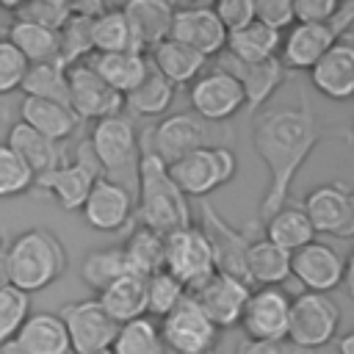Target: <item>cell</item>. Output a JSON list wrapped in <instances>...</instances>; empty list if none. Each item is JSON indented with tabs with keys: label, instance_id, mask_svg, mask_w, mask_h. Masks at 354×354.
I'll return each instance as SVG.
<instances>
[{
	"label": "cell",
	"instance_id": "6da1fadb",
	"mask_svg": "<svg viewBox=\"0 0 354 354\" xmlns=\"http://www.w3.org/2000/svg\"><path fill=\"white\" fill-rule=\"evenodd\" d=\"M351 141L348 127H337L321 122L313 105L301 97L296 108H277L263 111L252 124V144L260 160L268 169V185L260 199V221L274 216L290 199V185L313 155V149L324 141Z\"/></svg>",
	"mask_w": 354,
	"mask_h": 354
},
{
	"label": "cell",
	"instance_id": "7a4b0ae2",
	"mask_svg": "<svg viewBox=\"0 0 354 354\" xmlns=\"http://www.w3.org/2000/svg\"><path fill=\"white\" fill-rule=\"evenodd\" d=\"M136 221L160 235L183 230L191 221L188 199L171 183L166 163L149 149L147 138L138 136V171H136Z\"/></svg>",
	"mask_w": 354,
	"mask_h": 354
},
{
	"label": "cell",
	"instance_id": "3957f363",
	"mask_svg": "<svg viewBox=\"0 0 354 354\" xmlns=\"http://www.w3.org/2000/svg\"><path fill=\"white\" fill-rule=\"evenodd\" d=\"M8 285L22 293H36L55 285L69 266L61 238L47 227H30L6 243Z\"/></svg>",
	"mask_w": 354,
	"mask_h": 354
},
{
	"label": "cell",
	"instance_id": "277c9868",
	"mask_svg": "<svg viewBox=\"0 0 354 354\" xmlns=\"http://www.w3.org/2000/svg\"><path fill=\"white\" fill-rule=\"evenodd\" d=\"M91 152L102 169V177L130 188L136 194V171H138V133L127 116H108L94 122L88 136Z\"/></svg>",
	"mask_w": 354,
	"mask_h": 354
},
{
	"label": "cell",
	"instance_id": "5b68a950",
	"mask_svg": "<svg viewBox=\"0 0 354 354\" xmlns=\"http://www.w3.org/2000/svg\"><path fill=\"white\" fill-rule=\"evenodd\" d=\"M169 169L171 183L180 188V194L205 199L207 194H213L216 188L227 185L235 171H238V158L227 144H216V147H202L188 152L185 158L174 160Z\"/></svg>",
	"mask_w": 354,
	"mask_h": 354
},
{
	"label": "cell",
	"instance_id": "8992f818",
	"mask_svg": "<svg viewBox=\"0 0 354 354\" xmlns=\"http://www.w3.org/2000/svg\"><path fill=\"white\" fill-rule=\"evenodd\" d=\"M340 329V307L329 293H299L290 299L288 335L285 340L304 351H318L337 337Z\"/></svg>",
	"mask_w": 354,
	"mask_h": 354
},
{
	"label": "cell",
	"instance_id": "52a82bcc",
	"mask_svg": "<svg viewBox=\"0 0 354 354\" xmlns=\"http://www.w3.org/2000/svg\"><path fill=\"white\" fill-rule=\"evenodd\" d=\"M163 271H169L188 293H194L216 271L210 243L199 224L163 235Z\"/></svg>",
	"mask_w": 354,
	"mask_h": 354
},
{
	"label": "cell",
	"instance_id": "ba28073f",
	"mask_svg": "<svg viewBox=\"0 0 354 354\" xmlns=\"http://www.w3.org/2000/svg\"><path fill=\"white\" fill-rule=\"evenodd\" d=\"M102 177V169L91 152L88 138H83L75 149L72 163H61L58 169L41 174L33 180V188L50 194L61 210H80L91 185Z\"/></svg>",
	"mask_w": 354,
	"mask_h": 354
},
{
	"label": "cell",
	"instance_id": "9c48e42d",
	"mask_svg": "<svg viewBox=\"0 0 354 354\" xmlns=\"http://www.w3.org/2000/svg\"><path fill=\"white\" fill-rule=\"evenodd\" d=\"M199 207H202V224H199V230L205 232V238H207V243H210L216 271L230 274V277H235V279H243V282L249 285V279H246V266H243V263H246V249H249V243H252L254 238H260V235H257L260 224L246 227V230H238V227H232L207 199H199ZM249 288H252V285H249Z\"/></svg>",
	"mask_w": 354,
	"mask_h": 354
},
{
	"label": "cell",
	"instance_id": "30bf717a",
	"mask_svg": "<svg viewBox=\"0 0 354 354\" xmlns=\"http://www.w3.org/2000/svg\"><path fill=\"white\" fill-rule=\"evenodd\" d=\"M141 136L147 138L149 149L166 166H171L174 160L185 158L194 149L216 147L218 144L213 127L207 122H202L199 116H194V113H171V116H163L158 124L144 127Z\"/></svg>",
	"mask_w": 354,
	"mask_h": 354
},
{
	"label": "cell",
	"instance_id": "8fae6325",
	"mask_svg": "<svg viewBox=\"0 0 354 354\" xmlns=\"http://www.w3.org/2000/svg\"><path fill=\"white\" fill-rule=\"evenodd\" d=\"M301 213L307 216L313 232L332 238L354 235V191L343 180L321 183L301 199Z\"/></svg>",
	"mask_w": 354,
	"mask_h": 354
},
{
	"label": "cell",
	"instance_id": "7c38bea8",
	"mask_svg": "<svg viewBox=\"0 0 354 354\" xmlns=\"http://www.w3.org/2000/svg\"><path fill=\"white\" fill-rule=\"evenodd\" d=\"M163 348L171 354H213L218 343V329L207 321V315L196 307L191 293L158 324Z\"/></svg>",
	"mask_w": 354,
	"mask_h": 354
},
{
	"label": "cell",
	"instance_id": "4fadbf2b",
	"mask_svg": "<svg viewBox=\"0 0 354 354\" xmlns=\"http://www.w3.org/2000/svg\"><path fill=\"white\" fill-rule=\"evenodd\" d=\"M66 97H69V111L83 122V119H108L119 116L124 111V97L113 91L91 66L88 61H77L66 66Z\"/></svg>",
	"mask_w": 354,
	"mask_h": 354
},
{
	"label": "cell",
	"instance_id": "5bb4252c",
	"mask_svg": "<svg viewBox=\"0 0 354 354\" xmlns=\"http://www.w3.org/2000/svg\"><path fill=\"white\" fill-rule=\"evenodd\" d=\"M290 315V296L282 288H252L241 313V329L246 340L271 343L285 340Z\"/></svg>",
	"mask_w": 354,
	"mask_h": 354
},
{
	"label": "cell",
	"instance_id": "9a60e30c",
	"mask_svg": "<svg viewBox=\"0 0 354 354\" xmlns=\"http://www.w3.org/2000/svg\"><path fill=\"white\" fill-rule=\"evenodd\" d=\"M64 329L69 335L72 354H88V351H102L111 348L119 324H113L105 310L100 307L97 299H77L61 307Z\"/></svg>",
	"mask_w": 354,
	"mask_h": 354
},
{
	"label": "cell",
	"instance_id": "2e32d148",
	"mask_svg": "<svg viewBox=\"0 0 354 354\" xmlns=\"http://www.w3.org/2000/svg\"><path fill=\"white\" fill-rule=\"evenodd\" d=\"M188 100H191L194 116H199L207 124L227 122V119H232L243 108V91H241L238 80L230 72H224V69L202 72L191 83Z\"/></svg>",
	"mask_w": 354,
	"mask_h": 354
},
{
	"label": "cell",
	"instance_id": "e0dca14e",
	"mask_svg": "<svg viewBox=\"0 0 354 354\" xmlns=\"http://www.w3.org/2000/svg\"><path fill=\"white\" fill-rule=\"evenodd\" d=\"M249 285L243 279H235L230 274H221V271H213L194 293L191 299L196 301V307L207 315V321L221 332V329H230V326H238L241 321V313H243V304L249 299Z\"/></svg>",
	"mask_w": 354,
	"mask_h": 354
},
{
	"label": "cell",
	"instance_id": "ac0fdd59",
	"mask_svg": "<svg viewBox=\"0 0 354 354\" xmlns=\"http://www.w3.org/2000/svg\"><path fill=\"white\" fill-rule=\"evenodd\" d=\"M169 39L191 47L202 58L218 55L227 47V30L210 6H174Z\"/></svg>",
	"mask_w": 354,
	"mask_h": 354
},
{
	"label": "cell",
	"instance_id": "d6986e66",
	"mask_svg": "<svg viewBox=\"0 0 354 354\" xmlns=\"http://www.w3.org/2000/svg\"><path fill=\"white\" fill-rule=\"evenodd\" d=\"M133 210H136V194L130 188L108 180V177H100L91 185L88 196H86V202L80 207L86 224L91 230H97V232H119V230H124L130 224V218H133Z\"/></svg>",
	"mask_w": 354,
	"mask_h": 354
},
{
	"label": "cell",
	"instance_id": "ffe728a7",
	"mask_svg": "<svg viewBox=\"0 0 354 354\" xmlns=\"http://www.w3.org/2000/svg\"><path fill=\"white\" fill-rule=\"evenodd\" d=\"M343 266H346V254H340L335 246L321 241H310L307 246L290 254V274L310 293H329L340 288Z\"/></svg>",
	"mask_w": 354,
	"mask_h": 354
},
{
	"label": "cell",
	"instance_id": "44dd1931",
	"mask_svg": "<svg viewBox=\"0 0 354 354\" xmlns=\"http://www.w3.org/2000/svg\"><path fill=\"white\" fill-rule=\"evenodd\" d=\"M218 69L230 72L238 80V86L243 91V108L249 113H257L288 77L279 58H268V61H257V64H241L230 53H218Z\"/></svg>",
	"mask_w": 354,
	"mask_h": 354
},
{
	"label": "cell",
	"instance_id": "7402d4cb",
	"mask_svg": "<svg viewBox=\"0 0 354 354\" xmlns=\"http://www.w3.org/2000/svg\"><path fill=\"white\" fill-rule=\"evenodd\" d=\"M0 354H72V346L58 313H33Z\"/></svg>",
	"mask_w": 354,
	"mask_h": 354
},
{
	"label": "cell",
	"instance_id": "603a6c76",
	"mask_svg": "<svg viewBox=\"0 0 354 354\" xmlns=\"http://www.w3.org/2000/svg\"><path fill=\"white\" fill-rule=\"evenodd\" d=\"M310 80L324 97L335 102L348 100L354 94V39L335 41L310 69Z\"/></svg>",
	"mask_w": 354,
	"mask_h": 354
},
{
	"label": "cell",
	"instance_id": "cb8c5ba5",
	"mask_svg": "<svg viewBox=\"0 0 354 354\" xmlns=\"http://www.w3.org/2000/svg\"><path fill=\"white\" fill-rule=\"evenodd\" d=\"M127 25H130V47L133 53L147 55L155 44L169 39L171 28V11L174 6L166 0H133L122 6Z\"/></svg>",
	"mask_w": 354,
	"mask_h": 354
},
{
	"label": "cell",
	"instance_id": "d4e9b609",
	"mask_svg": "<svg viewBox=\"0 0 354 354\" xmlns=\"http://www.w3.org/2000/svg\"><path fill=\"white\" fill-rule=\"evenodd\" d=\"M337 39L329 33L326 25H307V22H293L279 41V64L288 69H313L318 58L335 44Z\"/></svg>",
	"mask_w": 354,
	"mask_h": 354
},
{
	"label": "cell",
	"instance_id": "484cf974",
	"mask_svg": "<svg viewBox=\"0 0 354 354\" xmlns=\"http://www.w3.org/2000/svg\"><path fill=\"white\" fill-rule=\"evenodd\" d=\"M105 8V3H69V17L58 28V61L61 66H72L91 55V19Z\"/></svg>",
	"mask_w": 354,
	"mask_h": 354
},
{
	"label": "cell",
	"instance_id": "4316f807",
	"mask_svg": "<svg viewBox=\"0 0 354 354\" xmlns=\"http://www.w3.org/2000/svg\"><path fill=\"white\" fill-rule=\"evenodd\" d=\"M97 301L105 310V315L119 326L127 321L144 318L147 315V277L124 274L113 279L108 288H102Z\"/></svg>",
	"mask_w": 354,
	"mask_h": 354
},
{
	"label": "cell",
	"instance_id": "83f0119b",
	"mask_svg": "<svg viewBox=\"0 0 354 354\" xmlns=\"http://www.w3.org/2000/svg\"><path fill=\"white\" fill-rule=\"evenodd\" d=\"M147 61L160 77H166L177 88V86H191L205 72L207 58H202L199 53H194L191 47H185L174 39H163L160 44H155L147 53Z\"/></svg>",
	"mask_w": 354,
	"mask_h": 354
},
{
	"label": "cell",
	"instance_id": "f1b7e54d",
	"mask_svg": "<svg viewBox=\"0 0 354 354\" xmlns=\"http://www.w3.org/2000/svg\"><path fill=\"white\" fill-rule=\"evenodd\" d=\"M6 144L25 160V166L33 171V177H41V174H47V171H53V169H58L64 163L61 144L44 138L41 133L28 127L25 122H14L11 124Z\"/></svg>",
	"mask_w": 354,
	"mask_h": 354
},
{
	"label": "cell",
	"instance_id": "f546056e",
	"mask_svg": "<svg viewBox=\"0 0 354 354\" xmlns=\"http://www.w3.org/2000/svg\"><path fill=\"white\" fill-rule=\"evenodd\" d=\"M86 61H88V66H91L113 91H119L122 97H124L127 91H133V88L144 80V75H147V69H149L147 55L133 53V50H122V53H91Z\"/></svg>",
	"mask_w": 354,
	"mask_h": 354
},
{
	"label": "cell",
	"instance_id": "4dcf8cb0",
	"mask_svg": "<svg viewBox=\"0 0 354 354\" xmlns=\"http://www.w3.org/2000/svg\"><path fill=\"white\" fill-rule=\"evenodd\" d=\"M19 122H25L28 127H33L36 133H41L44 138L55 144L66 141L80 124V119L69 111V105L50 102V100H33V97H22Z\"/></svg>",
	"mask_w": 354,
	"mask_h": 354
},
{
	"label": "cell",
	"instance_id": "1f68e13d",
	"mask_svg": "<svg viewBox=\"0 0 354 354\" xmlns=\"http://www.w3.org/2000/svg\"><path fill=\"white\" fill-rule=\"evenodd\" d=\"M243 266L252 288H282V282L290 277V254L263 235L249 243Z\"/></svg>",
	"mask_w": 354,
	"mask_h": 354
},
{
	"label": "cell",
	"instance_id": "d6a6232c",
	"mask_svg": "<svg viewBox=\"0 0 354 354\" xmlns=\"http://www.w3.org/2000/svg\"><path fill=\"white\" fill-rule=\"evenodd\" d=\"M263 224V238L271 241L274 246L285 249L288 254H293L296 249L307 246L310 241H315V232L307 221V216L301 213V207L296 205H285L279 207L274 216H268Z\"/></svg>",
	"mask_w": 354,
	"mask_h": 354
},
{
	"label": "cell",
	"instance_id": "836d02e7",
	"mask_svg": "<svg viewBox=\"0 0 354 354\" xmlns=\"http://www.w3.org/2000/svg\"><path fill=\"white\" fill-rule=\"evenodd\" d=\"M279 41H282V33H277V30L260 25V22H249L246 28H241L235 33H227L224 53H230L241 64H257V61L277 58Z\"/></svg>",
	"mask_w": 354,
	"mask_h": 354
},
{
	"label": "cell",
	"instance_id": "e575fe53",
	"mask_svg": "<svg viewBox=\"0 0 354 354\" xmlns=\"http://www.w3.org/2000/svg\"><path fill=\"white\" fill-rule=\"evenodd\" d=\"M6 41L14 44L28 64H61L58 61V30L53 28L14 19Z\"/></svg>",
	"mask_w": 354,
	"mask_h": 354
},
{
	"label": "cell",
	"instance_id": "d590c367",
	"mask_svg": "<svg viewBox=\"0 0 354 354\" xmlns=\"http://www.w3.org/2000/svg\"><path fill=\"white\" fill-rule=\"evenodd\" d=\"M174 94H177V88L149 66L147 75H144V80L133 91L124 94V108L133 111L136 116L158 119V116H163L171 108Z\"/></svg>",
	"mask_w": 354,
	"mask_h": 354
},
{
	"label": "cell",
	"instance_id": "8d00e7d4",
	"mask_svg": "<svg viewBox=\"0 0 354 354\" xmlns=\"http://www.w3.org/2000/svg\"><path fill=\"white\" fill-rule=\"evenodd\" d=\"M127 260L130 274L152 277L155 271H163V235L136 224V230L127 235L124 243H119Z\"/></svg>",
	"mask_w": 354,
	"mask_h": 354
},
{
	"label": "cell",
	"instance_id": "74e56055",
	"mask_svg": "<svg viewBox=\"0 0 354 354\" xmlns=\"http://www.w3.org/2000/svg\"><path fill=\"white\" fill-rule=\"evenodd\" d=\"M111 354H166L158 324L149 315L122 324L111 343Z\"/></svg>",
	"mask_w": 354,
	"mask_h": 354
},
{
	"label": "cell",
	"instance_id": "f35d334b",
	"mask_svg": "<svg viewBox=\"0 0 354 354\" xmlns=\"http://www.w3.org/2000/svg\"><path fill=\"white\" fill-rule=\"evenodd\" d=\"M130 47V25L122 8H102L91 19V53H122Z\"/></svg>",
	"mask_w": 354,
	"mask_h": 354
},
{
	"label": "cell",
	"instance_id": "ab89813d",
	"mask_svg": "<svg viewBox=\"0 0 354 354\" xmlns=\"http://www.w3.org/2000/svg\"><path fill=\"white\" fill-rule=\"evenodd\" d=\"M19 88L25 91V97L69 105V97H66V69L61 64H30Z\"/></svg>",
	"mask_w": 354,
	"mask_h": 354
},
{
	"label": "cell",
	"instance_id": "60d3db41",
	"mask_svg": "<svg viewBox=\"0 0 354 354\" xmlns=\"http://www.w3.org/2000/svg\"><path fill=\"white\" fill-rule=\"evenodd\" d=\"M130 274L127 268V260H124V252L122 246H108V249H97L91 252L86 260H83V268H80V277L83 282H88L91 288L102 290L108 288L113 279Z\"/></svg>",
	"mask_w": 354,
	"mask_h": 354
},
{
	"label": "cell",
	"instance_id": "b9f144b4",
	"mask_svg": "<svg viewBox=\"0 0 354 354\" xmlns=\"http://www.w3.org/2000/svg\"><path fill=\"white\" fill-rule=\"evenodd\" d=\"M185 296L188 290L169 271H155L152 277H147V313L149 315L155 318L169 315Z\"/></svg>",
	"mask_w": 354,
	"mask_h": 354
},
{
	"label": "cell",
	"instance_id": "7bdbcfd3",
	"mask_svg": "<svg viewBox=\"0 0 354 354\" xmlns=\"http://www.w3.org/2000/svg\"><path fill=\"white\" fill-rule=\"evenodd\" d=\"M33 171L25 166V160L3 141L0 144V199H14L28 191H33Z\"/></svg>",
	"mask_w": 354,
	"mask_h": 354
},
{
	"label": "cell",
	"instance_id": "ee69618b",
	"mask_svg": "<svg viewBox=\"0 0 354 354\" xmlns=\"http://www.w3.org/2000/svg\"><path fill=\"white\" fill-rule=\"evenodd\" d=\"M30 315V296L17 288H0V346L14 340L25 318Z\"/></svg>",
	"mask_w": 354,
	"mask_h": 354
},
{
	"label": "cell",
	"instance_id": "f6af8a7d",
	"mask_svg": "<svg viewBox=\"0 0 354 354\" xmlns=\"http://www.w3.org/2000/svg\"><path fill=\"white\" fill-rule=\"evenodd\" d=\"M66 17H69V3H61V0L19 3L17 11H14V19H17V22H33V25L53 28V30H58Z\"/></svg>",
	"mask_w": 354,
	"mask_h": 354
},
{
	"label": "cell",
	"instance_id": "bcb514c9",
	"mask_svg": "<svg viewBox=\"0 0 354 354\" xmlns=\"http://www.w3.org/2000/svg\"><path fill=\"white\" fill-rule=\"evenodd\" d=\"M28 66L30 64L19 55V50L14 44H8L6 39H0V94L17 91L25 80Z\"/></svg>",
	"mask_w": 354,
	"mask_h": 354
},
{
	"label": "cell",
	"instance_id": "7dc6e473",
	"mask_svg": "<svg viewBox=\"0 0 354 354\" xmlns=\"http://www.w3.org/2000/svg\"><path fill=\"white\" fill-rule=\"evenodd\" d=\"M210 8L227 33H235V30L246 28L249 22H254V3L252 0H218Z\"/></svg>",
	"mask_w": 354,
	"mask_h": 354
},
{
	"label": "cell",
	"instance_id": "c3c4849f",
	"mask_svg": "<svg viewBox=\"0 0 354 354\" xmlns=\"http://www.w3.org/2000/svg\"><path fill=\"white\" fill-rule=\"evenodd\" d=\"M254 22H260V25L277 30V33H285L293 25L290 0H260V3H254Z\"/></svg>",
	"mask_w": 354,
	"mask_h": 354
},
{
	"label": "cell",
	"instance_id": "681fc988",
	"mask_svg": "<svg viewBox=\"0 0 354 354\" xmlns=\"http://www.w3.org/2000/svg\"><path fill=\"white\" fill-rule=\"evenodd\" d=\"M290 6H293V22H307V25H324L337 8L335 0H293Z\"/></svg>",
	"mask_w": 354,
	"mask_h": 354
},
{
	"label": "cell",
	"instance_id": "f907efd6",
	"mask_svg": "<svg viewBox=\"0 0 354 354\" xmlns=\"http://www.w3.org/2000/svg\"><path fill=\"white\" fill-rule=\"evenodd\" d=\"M329 28V33L340 41V39H351V28H354V0L337 3V8L332 11V17L324 22Z\"/></svg>",
	"mask_w": 354,
	"mask_h": 354
},
{
	"label": "cell",
	"instance_id": "816d5d0a",
	"mask_svg": "<svg viewBox=\"0 0 354 354\" xmlns=\"http://www.w3.org/2000/svg\"><path fill=\"white\" fill-rule=\"evenodd\" d=\"M235 354H313V351H304V348H296L293 343L288 340H271V343H254V340H246L235 348Z\"/></svg>",
	"mask_w": 354,
	"mask_h": 354
},
{
	"label": "cell",
	"instance_id": "f5cc1de1",
	"mask_svg": "<svg viewBox=\"0 0 354 354\" xmlns=\"http://www.w3.org/2000/svg\"><path fill=\"white\" fill-rule=\"evenodd\" d=\"M337 354H354V335L346 332L340 340H337Z\"/></svg>",
	"mask_w": 354,
	"mask_h": 354
},
{
	"label": "cell",
	"instance_id": "db71d44e",
	"mask_svg": "<svg viewBox=\"0 0 354 354\" xmlns=\"http://www.w3.org/2000/svg\"><path fill=\"white\" fill-rule=\"evenodd\" d=\"M0 288H8V260H6V246H0Z\"/></svg>",
	"mask_w": 354,
	"mask_h": 354
},
{
	"label": "cell",
	"instance_id": "11a10c76",
	"mask_svg": "<svg viewBox=\"0 0 354 354\" xmlns=\"http://www.w3.org/2000/svg\"><path fill=\"white\" fill-rule=\"evenodd\" d=\"M88 354H111V348H102V351H88Z\"/></svg>",
	"mask_w": 354,
	"mask_h": 354
},
{
	"label": "cell",
	"instance_id": "9f6ffc18",
	"mask_svg": "<svg viewBox=\"0 0 354 354\" xmlns=\"http://www.w3.org/2000/svg\"><path fill=\"white\" fill-rule=\"evenodd\" d=\"M0 246H6V238H3V232H0Z\"/></svg>",
	"mask_w": 354,
	"mask_h": 354
},
{
	"label": "cell",
	"instance_id": "6f0895ef",
	"mask_svg": "<svg viewBox=\"0 0 354 354\" xmlns=\"http://www.w3.org/2000/svg\"><path fill=\"white\" fill-rule=\"evenodd\" d=\"M0 39H3V36H0Z\"/></svg>",
	"mask_w": 354,
	"mask_h": 354
}]
</instances>
